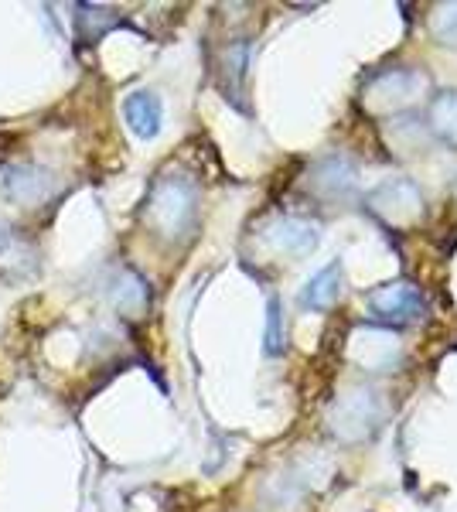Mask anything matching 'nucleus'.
Listing matches in <instances>:
<instances>
[{
	"label": "nucleus",
	"instance_id": "f257e3e1",
	"mask_svg": "<svg viewBox=\"0 0 457 512\" xmlns=\"http://www.w3.org/2000/svg\"><path fill=\"white\" fill-rule=\"evenodd\" d=\"M151 219L164 236L188 233L195 219V188L181 178H161L151 192Z\"/></svg>",
	"mask_w": 457,
	"mask_h": 512
},
{
	"label": "nucleus",
	"instance_id": "f03ea898",
	"mask_svg": "<svg viewBox=\"0 0 457 512\" xmlns=\"http://www.w3.org/2000/svg\"><path fill=\"white\" fill-rule=\"evenodd\" d=\"M55 175L35 164H0V195L18 205H41L55 192Z\"/></svg>",
	"mask_w": 457,
	"mask_h": 512
},
{
	"label": "nucleus",
	"instance_id": "7ed1b4c3",
	"mask_svg": "<svg viewBox=\"0 0 457 512\" xmlns=\"http://www.w3.org/2000/svg\"><path fill=\"white\" fill-rule=\"evenodd\" d=\"M372 315L379 321H389V325H406V321L420 318L427 301L413 284H389L382 291L372 294Z\"/></svg>",
	"mask_w": 457,
	"mask_h": 512
},
{
	"label": "nucleus",
	"instance_id": "20e7f679",
	"mask_svg": "<svg viewBox=\"0 0 457 512\" xmlns=\"http://www.w3.org/2000/svg\"><path fill=\"white\" fill-rule=\"evenodd\" d=\"M123 117H127L130 130L140 137V140H154L161 134V99L147 89L140 93H130L127 103H123Z\"/></svg>",
	"mask_w": 457,
	"mask_h": 512
},
{
	"label": "nucleus",
	"instance_id": "39448f33",
	"mask_svg": "<svg viewBox=\"0 0 457 512\" xmlns=\"http://www.w3.org/2000/svg\"><path fill=\"white\" fill-rule=\"evenodd\" d=\"M338 284H342V267H338V263H328L318 277L307 280V287L301 294V304H304V308H311V311L331 308V304L338 301V291H342Z\"/></svg>",
	"mask_w": 457,
	"mask_h": 512
},
{
	"label": "nucleus",
	"instance_id": "423d86ee",
	"mask_svg": "<svg viewBox=\"0 0 457 512\" xmlns=\"http://www.w3.org/2000/svg\"><path fill=\"white\" fill-rule=\"evenodd\" d=\"M280 301H270V328H267V352H280Z\"/></svg>",
	"mask_w": 457,
	"mask_h": 512
}]
</instances>
